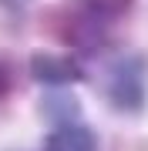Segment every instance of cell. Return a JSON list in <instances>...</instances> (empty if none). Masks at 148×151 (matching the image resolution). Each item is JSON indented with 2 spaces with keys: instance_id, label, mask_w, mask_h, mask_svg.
Returning <instances> with one entry per match:
<instances>
[{
  "instance_id": "obj_1",
  "label": "cell",
  "mask_w": 148,
  "mask_h": 151,
  "mask_svg": "<svg viewBox=\"0 0 148 151\" xmlns=\"http://www.w3.org/2000/svg\"><path fill=\"white\" fill-rule=\"evenodd\" d=\"M135 0H67V4L47 7L40 14L44 30L77 57L101 54L118 27L131 17Z\"/></svg>"
},
{
  "instance_id": "obj_2",
  "label": "cell",
  "mask_w": 148,
  "mask_h": 151,
  "mask_svg": "<svg viewBox=\"0 0 148 151\" xmlns=\"http://www.w3.org/2000/svg\"><path fill=\"white\" fill-rule=\"evenodd\" d=\"M104 97L118 114H138L145 108V57L142 54H121L108 67L104 77Z\"/></svg>"
},
{
  "instance_id": "obj_3",
  "label": "cell",
  "mask_w": 148,
  "mask_h": 151,
  "mask_svg": "<svg viewBox=\"0 0 148 151\" xmlns=\"http://www.w3.org/2000/svg\"><path fill=\"white\" fill-rule=\"evenodd\" d=\"M27 70H30V77L37 84L51 87V91H64V87L81 84L88 77L84 67H81V60L74 54H57V50H34Z\"/></svg>"
},
{
  "instance_id": "obj_4",
  "label": "cell",
  "mask_w": 148,
  "mask_h": 151,
  "mask_svg": "<svg viewBox=\"0 0 148 151\" xmlns=\"http://www.w3.org/2000/svg\"><path fill=\"white\" fill-rule=\"evenodd\" d=\"M44 151H101L98 134L81 121L71 124H54V131L44 138Z\"/></svg>"
},
{
  "instance_id": "obj_5",
  "label": "cell",
  "mask_w": 148,
  "mask_h": 151,
  "mask_svg": "<svg viewBox=\"0 0 148 151\" xmlns=\"http://www.w3.org/2000/svg\"><path fill=\"white\" fill-rule=\"evenodd\" d=\"M14 87H17V67L7 54H0V101H7L14 94Z\"/></svg>"
}]
</instances>
